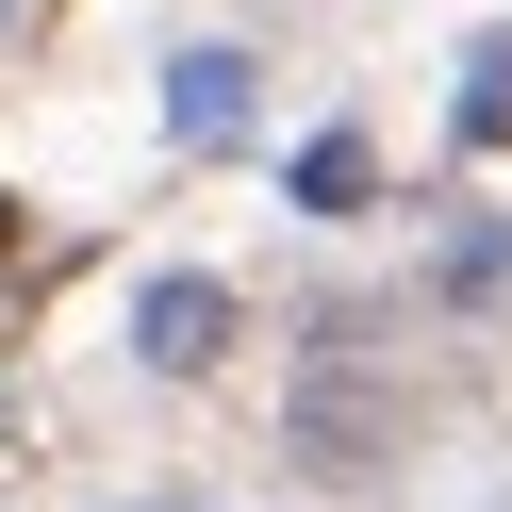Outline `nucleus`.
Masks as SVG:
<instances>
[{
  "label": "nucleus",
  "mask_w": 512,
  "mask_h": 512,
  "mask_svg": "<svg viewBox=\"0 0 512 512\" xmlns=\"http://www.w3.org/2000/svg\"><path fill=\"white\" fill-rule=\"evenodd\" d=\"M133 347H149L166 380H199L215 347H232V281H215V265H166V281L133 298Z\"/></svg>",
  "instance_id": "1"
},
{
  "label": "nucleus",
  "mask_w": 512,
  "mask_h": 512,
  "mask_svg": "<svg viewBox=\"0 0 512 512\" xmlns=\"http://www.w3.org/2000/svg\"><path fill=\"white\" fill-rule=\"evenodd\" d=\"M166 133L182 149H248V50H182L166 67Z\"/></svg>",
  "instance_id": "2"
},
{
  "label": "nucleus",
  "mask_w": 512,
  "mask_h": 512,
  "mask_svg": "<svg viewBox=\"0 0 512 512\" xmlns=\"http://www.w3.org/2000/svg\"><path fill=\"white\" fill-rule=\"evenodd\" d=\"M380 430H397V413H380L364 380H314V397H298V446H314V463H364Z\"/></svg>",
  "instance_id": "3"
},
{
  "label": "nucleus",
  "mask_w": 512,
  "mask_h": 512,
  "mask_svg": "<svg viewBox=\"0 0 512 512\" xmlns=\"http://www.w3.org/2000/svg\"><path fill=\"white\" fill-rule=\"evenodd\" d=\"M364 199H380V149L364 133H314L298 149V215H364Z\"/></svg>",
  "instance_id": "4"
},
{
  "label": "nucleus",
  "mask_w": 512,
  "mask_h": 512,
  "mask_svg": "<svg viewBox=\"0 0 512 512\" xmlns=\"http://www.w3.org/2000/svg\"><path fill=\"white\" fill-rule=\"evenodd\" d=\"M463 149H512V34L463 50Z\"/></svg>",
  "instance_id": "5"
},
{
  "label": "nucleus",
  "mask_w": 512,
  "mask_h": 512,
  "mask_svg": "<svg viewBox=\"0 0 512 512\" xmlns=\"http://www.w3.org/2000/svg\"><path fill=\"white\" fill-rule=\"evenodd\" d=\"M446 298L496 314V298H512V232H463V248H446Z\"/></svg>",
  "instance_id": "6"
},
{
  "label": "nucleus",
  "mask_w": 512,
  "mask_h": 512,
  "mask_svg": "<svg viewBox=\"0 0 512 512\" xmlns=\"http://www.w3.org/2000/svg\"><path fill=\"white\" fill-rule=\"evenodd\" d=\"M0 248H17V199H0Z\"/></svg>",
  "instance_id": "7"
}]
</instances>
